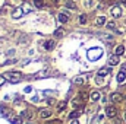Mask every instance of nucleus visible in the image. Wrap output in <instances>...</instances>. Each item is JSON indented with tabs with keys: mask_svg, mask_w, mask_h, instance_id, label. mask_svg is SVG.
Wrapping results in <instances>:
<instances>
[{
	"mask_svg": "<svg viewBox=\"0 0 126 124\" xmlns=\"http://www.w3.org/2000/svg\"><path fill=\"white\" fill-rule=\"evenodd\" d=\"M7 79L10 80V82H19V80H22V73H19V72H9L7 74Z\"/></svg>",
	"mask_w": 126,
	"mask_h": 124,
	"instance_id": "obj_1",
	"label": "nucleus"
},
{
	"mask_svg": "<svg viewBox=\"0 0 126 124\" xmlns=\"http://www.w3.org/2000/svg\"><path fill=\"white\" fill-rule=\"evenodd\" d=\"M106 114H107L110 118H114V117L117 115V110H116L113 105H110V107H107V108H106Z\"/></svg>",
	"mask_w": 126,
	"mask_h": 124,
	"instance_id": "obj_2",
	"label": "nucleus"
},
{
	"mask_svg": "<svg viewBox=\"0 0 126 124\" xmlns=\"http://www.w3.org/2000/svg\"><path fill=\"white\" fill-rule=\"evenodd\" d=\"M111 16H113V18H120V16H122V7L113 6V7H111Z\"/></svg>",
	"mask_w": 126,
	"mask_h": 124,
	"instance_id": "obj_3",
	"label": "nucleus"
},
{
	"mask_svg": "<svg viewBox=\"0 0 126 124\" xmlns=\"http://www.w3.org/2000/svg\"><path fill=\"white\" fill-rule=\"evenodd\" d=\"M110 99L113 101V102H122V99H123V95L119 92H114L111 96H110Z\"/></svg>",
	"mask_w": 126,
	"mask_h": 124,
	"instance_id": "obj_4",
	"label": "nucleus"
},
{
	"mask_svg": "<svg viewBox=\"0 0 126 124\" xmlns=\"http://www.w3.org/2000/svg\"><path fill=\"white\" fill-rule=\"evenodd\" d=\"M40 117H41V118H48V117H51V110H41V111H40Z\"/></svg>",
	"mask_w": 126,
	"mask_h": 124,
	"instance_id": "obj_5",
	"label": "nucleus"
},
{
	"mask_svg": "<svg viewBox=\"0 0 126 124\" xmlns=\"http://www.w3.org/2000/svg\"><path fill=\"white\" fill-rule=\"evenodd\" d=\"M109 64L110 66H116V64H119V56H111V57H109Z\"/></svg>",
	"mask_w": 126,
	"mask_h": 124,
	"instance_id": "obj_6",
	"label": "nucleus"
},
{
	"mask_svg": "<svg viewBox=\"0 0 126 124\" xmlns=\"http://www.w3.org/2000/svg\"><path fill=\"white\" fill-rule=\"evenodd\" d=\"M22 118H25V120H31L32 118V112L30 111V110H25V111H22Z\"/></svg>",
	"mask_w": 126,
	"mask_h": 124,
	"instance_id": "obj_7",
	"label": "nucleus"
},
{
	"mask_svg": "<svg viewBox=\"0 0 126 124\" xmlns=\"http://www.w3.org/2000/svg\"><path fill=\"white\" fill-rule=\"evenodd\" d=\"M114 54H116V56H122V54H125V47H123V45H117L116 50H114Z\"/></svg>",
	"mask_w": 126,
	"mask_h": 124,
	"instance_id": "obj_8",
	"label": "nucleus"
},
{
	"mask_svg": "<svg viewBox=\"0 0 126 124\" xmlns=\"http://www.w3.org/2000/svg\"><path fill=\"white\" fill-rule=\"evenodd\" d=\"M110 73V67H104V69H100L98 70V76L100 77H103V76H106V74H109Z\"/></svg>",
	"mask_w": 126,
	"mask_h": 124,
	"instance_id": "obj_9",
	"label": "nucleus"
},
{
	"mask_svg": "<svg viewBox=\"0 0 126 124\" xmlns=\"http://www.w3.org/2000/svg\"><path fill=\"white\" fill-rule=\"evenodd\" d=\"M57 18H59V22H60V24H66V22L69 21V18H67V15H66V13H59V16H57Z\"/></svg>",
	"mask_w": 126,
	"mask_h": 124,
	"instance_id": "obj_10",
	"label": "nucleus"
},
{
	"mask_svg": "<svg viewBox=\"0 0 126 124\" xmlns=\"http://www.w3.org/2000/svg\"><path fill=\"white\" fill-rule=\"evenodd\" d=\"M125 79H126V73L123 72V70H120L119 72V74H117V82H125Z\"/></svg>",
	"mask_w": 126,
	"mask_h": 124,
	"instance_id": "obj_11",
	"label": "nucleus"
},
{
	"mask_svg": "<svg viewBox=\"0 0 126 124\" xmlns=\"http://www.w3.org/2000/svg\"><path fill=\"white\" fill-rule=\"evenodd\" d=\"M22 13H24V12H22V9H21V7H18V9H15V10H13L12 16H13V18H21V16H22Z\"/></svg>",
	"mask_w": 126,
	"mask_h": 124,
	"instance_id": "obj_12",
	"label": "nucleus"
},
{
	"mask_svg": "<svg viewBox=\"0 0 126 124\" xmlns=\"http://www.w3.org/2000/svg\"><path fill=\"white\" fill-rule=\"evenodd\" d=\"M95 24H97L98 26H101V25H104V24H106V18H104V16H100V18H97V21H95Z\"/></svg>",
	"mask_w": 126,
	"mask_h": 124,
	"instance_id": "obj_13",
	"label": "nucleus"
},
{
	"mask_svg": "<svg viewBox=\"0 0 126 124\" xmlns=\"http://www.w3.org/2000/svg\"><path fill=\"white\" fill-rule=\"evenodd\" d=\"M100 96H101V93L97 92V91L91 93V99H93V101H98V99H100Z\"/></svg>",
	"mask_w": 126,
	"mask_h": 124,
	"instance_id": "obj_14",
	"label": "nucleus"
},
{
	"mask_svg": "<svg viewBox=\"0 0 126 124\" xmlns=\"http://www.w3.org/2000/svg\"><path fill=\"white\" fill-rule=\"evenodd\" d=\"M81 114H82V111H73V112H72L69 117H70V120H73V118H78Z\"/></svg>",
	"mask_w": 126,
	"mask_h": 124,
	"instance_id": "obj_15",
	"label": "nucleus"
},
{
	"mask_svg": "<svg viewBox=\"0 0 126 124\" xmlns=\"http://www.w3.org/2000/svg\"><path fill=\"white\" fill-rule=\"evenodd\" d=\"M64 6L69 7V9H75V3L70 1V0H66V1H64Z\"/></svg>",
	"mask_w": 126,
	"mask_h": 124,
	"instance_id": "obj_16",
	"label": "nucleus"
},
{
	"mask_svg": "<svg viewBox=\"0 0 126 124\" xmlns=\"http://www.w3.org/2000/svg\"><path fill=\"white\" fill-rule=\"evenodd\" d=\"M53 47H54V41H51V39H50V41H47V42H46V50H51Z\"/></svg>",
	"mask_w": 126,
	"mask_h": 124,
	"instance_id": "obj_17",
	"label": "nucleus"
},
{
	"mask_svg": "<svg viewBox=\"0 0 126 124\" xmlns=\"http://www.w3.org/2000/svg\"><path fill=\"white\" fill-rule=\"evenodd\" d=\"M34 4H35V7H43L44 6V0H34Z\"/></svg>",
	"mask_w": 126,
	"mask_h": 124,
	"instance_id": "obj_18",
	"label": "nucleus"
},
{
	"mask_svg": "<svg viewBox=\"0 0 126 124\" xmlns=\"http://www.w3.org/2000/svg\"><path fill=\"white\" fill-rule=\"evenodd\" d=\"M79 24L81 25H85L87 24V15H81L79 16Z\"/></svg>",
	"mask_w": 126,
	"mask_h": 124,
	"instance_id": "obj_19",
	"label": "nucleus"
},
{
	"mask_svg": "<svg viewBox=\"0 0 126 124\" xmlns=\"http://www.w3.org/2000/svg\"><path fill=\"white\" fill-rule=\"evenodd\" d=\"M106 26H107L109 29H114V28H116V24L111 21V22H107V24H106Z\"/></svg>",
	"mask_w": 126,
	"mask_h": 124,
	"instance_id": "obj_20",
	"label": "nucleus"
},
{
	"mask_svg": "<svg viewBox=\"0 0 126 124\" xmlns=\"http://www.w3.org/2000/svg\"><path fill=\"white\" fill-rule=\"evenodd\" d=\"M64 108H66V102H60V104L57 105V110H59V111H63Z\"/></svg>",
	"mask_w": 126,
	"mask_h": 124,
	"instance_id": "obj_21",
	"label": "nucleus"
},
{
	"mask_svg": "<svg viewBox=\"0 0 126 124\" xmlns=\"http://www.w3.org/2000/svg\"><path fill=\"white\" fill-rule=\"evenodd\" d=\"M75 83H76V85H82V83H84V79H82V77H76V79H75Z\"/></svg>",
	"mask_w": 126,
	"mask_h": 124,
	"instance_id": "obj_22",
	"label": "nucleus"
},
{
	"mask_svg": "<svg viewBox=\"0 0 126 124\" xmlns=\"http://www.w3.org/2000/svg\"><path fill=\"white\" fill-rule=\"evenodd\" d=\"M63 32H64V31H63L62 28H60V29H57V31L54 32V35H56V37H62V35H63Z\"/></svg>",
	"mask_w": 126,
	"mask_h": 124,
	"instance_id": "obj_23",
	"label": "nucleus"
},
{
	"mask_svg": "<svg viewBox=\"0 0 126 124\" xmlns=\"http://www.w3.org/2000/svg\"><path fill=\"white\" fill-rule=\"evenodd\" d=\"M81 105V101L79 99H73V107H79Z\"/></svg>",
	"mask_w": 126,
	"mask_h": 124,
	"instance_id": "obj_24",
	"label": "nucleus"
},
{
	"mask_svg": "<svg viewBox=\"0 0 126 124\" xmlns=\"http://www.w3.org/2000/svg\"><path fill=\"white\" fill-rule=\"evenodd\" d=\"M13 123L15 124H22V118H13Z\"/></svg>",
	"mask_w": 126,
	"mask_h": 124,
	"instance_id": "obj_25",
	"label": "nucleus"
},
{
	"mask_svg": "<svg viewBox=\"0 0 126 124\" xmlns=\"http://www.w3.org/2000/svg\"><path fill=\"white\" fill-rule=\"evenodd\" d=\"M4 83V77L3 76H0V85H3Z\"/></svg>",
	"mask_w": 126,
	"mask_h": 124,
	"instance_id": "obj_26",
	"label": "nucleus"
},
{
	"mask_svg": "<svg viewBox=\"0 0 126 124\" xmlns=\"http://www.w3.org/2000/svg\"><path fill=\"white\" fill-rule=\"evenodd\" d=\"M47 124H60V121H50V123H47Z\"/></svg>",
	"mask_w": 126,
	"mask_h": 124,
	"instance_id": "obj_27",
	"label": "nucleus"
},
{
	"mask_svg": "<svg viewBox=\"0 0 126 124\" xmlns=\"http://www.w3.org/2000/svg\"><path fill=\"white\" fill-rule=\"evenodd\" d=\"M72 124H79V123H78V121H76V120H75V121H72Z\"/></svg>",
	"mask_w": 126,
	"mask_h": 124,
	"instance_id": "obj_28",
	"label": "nucleus"
},
{
	"mask_svg": "<svg viewBox=\"0 0 126 124\" xmlns=\"http://www.w3.org/2000/svg\"><path fill=\"white\" fill-rule=\"evenodd\" d=\"M123 118H125V121H126V112H125V115H123Z\"/></svg>",
	"mask_w": 126,
	"mask_h": 124,
	"instance_id": "obj_29",
	"label": "nucleus"
}]
</instances>
